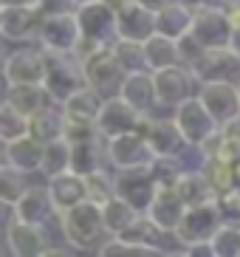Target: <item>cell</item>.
Instances as JSON below:
<instances>
[{
  "label": "cell",
  "instance_id": "cell-26",
  "mask_svg": "<svg viewBox=\"0 0 240 257\" xmlns=\"http://www.w3.org/2000/svg\"><path fill=\"white\" fill-rule=\"evenodd\" d=\"M189 29H192V9L184 0L167 3L156 15V31L170 40H181L184 34H189Z\"/></svg>",
  "mask_w": 240,
  "mask_h": 257
},
{
  "label": "cell",
  "instance_id": "cell-9",
  "mask_svg": "<svg viewBox=\"0 0 240 257\" xmlns=\"http://www.w3.org/2000/svg\"><path fill=\"white\" fill-rule=\"evenodd\" d=\"M153 88H156V105L158 107H178L181 102H187L198 93V82L192 71L184 65H173V68H161L153 74Z\"/></svg>",
  "mask_w": 240,
  "mask_h": 257
},
{
  "label": "cell",
  "instance_id": "cell-41",
  "mask_svg": "<svg viewBox=\"0 0 240 257\" xmlns=\"http://www.w3.org/2000/svg\"><path fill=\"white\" fill-rule=\"evenodd\" d=\"M29 133V119H23L20 113H15L12 107L3 102L0 105V144H9L15 139Z\"/></svg>",
  "mask_w": 240,
  "mask_h": 257
},
{
  "label": "cell",
  "instance_id": "cell-58",
  "mask_svg": "<svg viewBox=\"0 0 240 257\" xmlns=\"http://www.w3.org/2000/svg\"><path fill=\"white\" fill-rule=\"evenodd\" d=\"M164 257H189V254H187V249H184V251H164Z\"/></svg>",
  "mask_w": 240,
  "mask_h": 257
},
{
  "label": "cell",
  "instance_id": "cell-16",
  "mask_svg": "<svg viewBox=\"0 0 240 257\" xmlns=\"http://www.w3.org/2000/svg\"><path fill=\"white\" fill-rule=\"evenodd\" d=\"M136 133L144 136V142L150 144L153 156H178L181 147H184V139H181L173 119H156L153 113H144Z\"/></svg>",
  "mask_w": 240,
  "mask_h": 257
},
{
  "label": "cell",
  "instance_id": "cell-13",
  "mask_svg": "<svg viewBox=\"0 0 240 257\" xmlns=\"http://www.w3.org/2000/svg\"><path fill=\"white\" fill-rule=\"evenodd\" d=\"M113 181H116V198L130 204L139 215L147 212V206H150L153 195L158 189L147 170H122V173L113 175Z\"/></svg>",
  "mask_w": 240,
  "mask_h": 257
},
{
  "label": "cell",
  "instance_id": "cell-31",
  "mask_svg": "<svg viewBox=\"0 0 240 257\" xmlns=\"http://www.w3.org/2000/svg\"><path fill=\"white\" fill-rule=\"evenodd\" d=\"M99 107H102V96L96 91H90V88H82V91H76L62 105V116L65 119H74V121H93L96 124Z\"/></svg>",
  "mask_w": 240,
  "mask_h": 257
},
{
  "label": "cell",
  "instance_id": "cell-25",
  "mask_svg": "<svg viewBox=\"0 0 240 257\" xmlns=\"http://www.w3.org/2000/svg\"><path fill=\"white\" fill-rule=\"evenodd\" d=\"M142 51H144V68L156 74L161 68H173V65H181L178 60V40H170L164 34H153L142 43Z\"/></svg>",
  "mask_w": 240,
  "mask_h": 257
},
{
  "label": "cell",
  "instance_id": "cell-6",
  "mask_svg": "<svg viewBox=\"0 0 240 257\" xmlns=\"http://www.w3.org/2000/svg\"><path fill=\"white\" fill-rule=\"evenodd\" d=\"M223 226L220 220L218 204H201V206H187L184 215H181V223L175 226V240L189 249V246H201V243H209L212 234Z\"/></svg>",
  "mask_w": 240,
  "mask_h": 257
},
{
  "label": "cell",
  "instance_id": "cell-51",
  "mask_svg": "<svg viewBox=\"0 0 240 257\" xmlns=\"http://www.w3.org/2000/svg\"><path fill=\"white\" fill-rule=\"evenodd\" d=\"M187 254H189V257H215V254H212V249H209V243H201V246H189Z\"/></svg>",
  "mask_w": 240,
  "mask_h": 257
},
{
  "label": "cell",
  "instance_id": "cell-35",
  "mask_svg": "<svg viewBox=\"0 0 240 257\" xmlns=\"http://www.w3.org/2000/svg\"><path fill=\"white\" fill-rule=\"evenodd\" d=\"M113 175L107 170H96V173L85 175V195H88L90 204L105 206L107 201L116 198V181H113Z\"/></svg>",
  "mask_w": 240,
  "mask_h": 257
},
{
  "label": "cell",
  "instance_id": "cell-14",
  "mask_svg": "<svg viewBox=\"0 0 240 257\" xmlns=\"http://www.w3.org/2000/svg\"><path fill=\"white\" fill-rule=\"evenodd\" d=\"M195 96L201 99V105L209 110L218 124H226L229 119H234L240 113V99L234 82H203L198 85Z\"/></svg>",
  "mask_w": 240,
  "mask_h": 257
},
{
  "label": "cell",
  "instance_id": "cell-27",
  "mask_svg": "<svg viewBox=\"0 0 240 257\" xmlns=\"http://www.w3.org/2000/svg\"><path fill=\"white\" fill-rule=\"evenodd\" d=\"M105 139L99 136L93 142L85 144H71V159H68V170L76 175H90L96 170H105Z\"/></svg>",
  "mask_w": 240,
  "mask_h": 257
},
{
  "label": "cell",
  "instance_id": "cell-18",
  "mask_svg": "<svg viewBox=\"0 0 240 257\" xmlns=\"http://www.w3.org/2000/svg\"><path fill=\"white\" fill-rule=\"evenodd\" d=\"M6 249L15 257H40L43 251L51 249V237L45 226H34V223H12L6 232Z\"/></svg>",
  "mask_w": 240,
  "mask_h": 257
},
{
  "label": "cell",
  "instance_id": "cell-62",
  "mask_svg": "<svg viewBox=\"0 0 240 257\" xmlns=\"http://www.w3.org/2000/svg\"><path fill=\"white\" fill-rule=\"evenodd\" d=\"M0 257H6V251H3V249H0Z\"/></svg>",
  "mask_w": 240,
  "mask_h": 257
},
{
  "label": "cell",
  "instance_id": "cell-57",
  "mask_svg": "<svg viewBox=\"0 0 240 257\" xmlns=\"http://www.w3.org/2000/svg\"><path fill=\"white\" fill-rule=\"evenodd\" d=\"M74 9H82V6H90V3H96V0H71Z\"/></svg>",
  "mask_w": 240,
  "mask_h": 257
},
{
  "label": "cell",
  "instance_id": "cell-50",
  "mask_svg": "<svg viewBox=\"0 0 240 257\" xmlns=\"http://www.w3.org/2000/svg\"><path fill=\"white\" fill-rule=\"evenodd\" d=\"M133 3H139L142 9H147V12H153V15H158V12H161L167 3H173V0H133Z\"/></svg>",
  "mask_w": 240,
  "mask_h": 257
},
{
  "label": "cell",
  "instance_id": "cell-7",
  "mask_svg": "<svg viewBox=\"0 0 240 257\" xmlns=\"http://www.w3.org/2000/svg\"><path fill=\"white\" fill-rule=\"evenodd\" d=\"M76 23H79V37H82L79 51L99 48V46H113L116 43V15L102 0L76 9Z\"/></svg>",
  "mask_w": 240,
  "mask_h": 257
},
{
  "label": "cell",
  "instance_id": "cell-49",
  "mask_svg": "<svg viewBox=\"0 0 240 257\" xmlns=\"http://www.w3.org/2000/svg\"><path fill=\"white\" fill-rule=\"evenodd\" d=\"M220 133H223V136H232V139H237V142H240V113L234 116V119H229L226 124H220Z\"/></svg>",
  "mask_w": 240,
  "mask_h": 257
},
{
  "label": "cell",
  "instance_id": "cell-10",
  "mask_svg": "<svg viewBox=\"0 0 240 257\" xmlns=\"http://www.w3.org/2000/svg\"><path fill=\"white\" fill-rule=\"evenodd\" d=\"M156 159L150 144L144 142L142 133H125L110 142H105V161L122 173V170H147L150 161Z\"/></svg>",
  "mask_w": 240,
  "mask_h": 257
},
{
  "label": "cell",
  "instance_id": "cell-22",
  "mask_svg": "<svg viewBox=\"0 0 240 257\" xmlns=\"http://www.w3.org/2000/svg\"><path fill=\"white\" fill-rule=\"evenodd\" d=\"M43 153H45V144H40L37 139H31L29 133L15 139V142L3 144V159H6V164L20 170L23 175L40 173V167H43Z\"/></svg>",
  "mask_w": 240,
  "mask_h": 257
},
{
  "label": "cell",
  "instance_id": "cell-32",
  "mask_svg": "<svg viewBox=\"0 0 240 257\" xmlns=\"http://www.w3.org/2000/svg\"><path fill=\"white\" fill-rule=\"evenodd\" d=\"M99 209H102L105 232L110 234V237H119V234L125 232L130 223H136V218H139V212H136L130 204H125L122 198H113V201H107V204L99 206Z\"/></svg>",
  "mask_w": 240,
  "mask_h": 257
},
{
  "label": "cell",
  "instance_id": "cell-61",
  "mask_svg": "<svg viewBox=\"0 0 240 257\" xmlns=\"http://www.w3.org/2000/svg\"><path fill=\"white\" fill-rule=\"evenodd\" d=\"M237 99H240V82H237Z\"/></svg>",
  "mask_w": 240,
  "mask_h": 257
},
{
  "label": "cell",
  "instance_id": "cell-29",
  "mask_svg": "<svg viewBox=\"0 0 240 257\" xmlns=\"http://www.w3.org/2000/svg\"><path fill=\"white\" fill-rule=\"evenodd\" d=\"M6 105L20 113L23 119L34 116L37 110L45 107V91L43 85H9L6 91Z\"/></svg>",
  "mask_w": 240,
  "mask_h": 257
},
{
  "label": "cell",
  "instance_id": "cell-3",
  "mask_svg": "<svg viewBox=\"0 0 240 257\" xmlns=\"http://www.w3.org/2000/svg\"><path fill=\"white\" fill-rule=\"evenodd\" d=\"M60 229L68 246L79 251H90L102 240V234H107L102 223V209L90 201H82V204L60 212Z\"/></svg>",
  "mask_w": 240,
  "mask_h": 257
},
{
  "label": "cell",
  "instance_id": "cell-60",
  "mask_svg": "<svg viewBox=\"0 0 240 257\" xmlns=\"http://www.w3.org/2000/svg\"><path fill=\"white\" fill-rule=\"evenodd\" d=\"M223 6H240V0H220Z\"/></svg>",
  "mask_w": 240,
  "mask_h": 257
},
{
  "label": "cell",
  "instance_id": "cell-55",
  "mask_svg": "<svg viewBox=\"0 0 240 257\" xmlns=\"http://www.w3.org/2000/svg\"><path fill=\"white\" fill-rule=\"evenodd\" d=\"M6 60H9V51H6V46H3V37H0V74L6 68Z\"/></svg>",
  "mask_w": 240,
  "mask_h": 257
},
{
  "label": "cell",
  "instance_id": "cell-56",
  "mask_svg": "<svg viewBox=\"0 0 240 257\" xmlns=\"http://www.w3.org/2000/svg\"><path fill=\"white\" fill-rule=\"evenodd\" d=\"M6 91H9V82H6V76L0 74V102H6Z\"/></svg>",
  "mask_w": 240,
  "mask_h": 257
},
{
  "label": "cell",
  "instance_id": "cell-1",
  "mask_svg": "<svg viewBox=\"0 0 240 257\" xmlns=\"http://www.w3.org/2000/svg\"><path fill=\"white\" fill-rule=\"evenodd\" d=\"M79 62H82L85 88L96 91L102 99L119 96V88L125 82L128 71L122 68V62L116 60V54H113L110 46L85 48V51H79Z\"/></svg>",
  "mask_w": 240,
  "mask_h": 257
},
{
  "label": "cell",
  "instance_id": "cell-4",
  "mask_svg": "<svg viewBox=\"0 0 240 257\" xmlns=\"http://www.w3.org/2000/svg\"><path fill=\"white\" fill-rule=\"evenodd\" d=\"M192 9V29L189 34L201 43L206 51L212 48H229V37H232V20L229 12L220 3H201Z\"/></svg>",
  "mask_w": 240,
  "mask_h": 257
},
{
  "label": "cell",
  "instance_id": "cell-64",
  "mask_svg": "<svg viewBox=\"0 0 240 257\" xmlns=\"http://www.w3.org/2000/svg\"><path fill=\"white\" fill-rule=\"evenodd\" d=\"M212 3H218V0H212Z\"/></svg>",
  "mask_w": 240,
  "mask_h": 257
},
{
  "label": "cell",
  "instance_id": "cell-20",
  "mask_svg": "<svg viewBox=\"0 0 240 257\" xmlns=\"http://www.w3.org/2000/svg\"><path fill=\"white\" fill-rule=\"evenodd\" d=\"M156 34V15L142 9L130 0L128 6L116 15V40H130V43H144Z\"/></svg>",
  "mask_w": 240,
  "mask_h": 257
},
{
  "label": "cell",
  "instance_id": "cell-45",
  "mask_svg": "<svg viewBox=\"0 0 240 257\" xmlns=\"http://www.w3.org/2000/svg\"><path fill=\"white\" fill-rule=\"evenodd\" d=\"M206 51V48L198 43L192 34H184V37L178 40V60H181V65L184 68H192L198 60H201V54Z\"/></svg>",
  "mask_w": 240,
  "mask_h": 257
},
{
  "label": "cell",
  "instance_id": "cell-19",
  "mask_svg": "<svg viewBox=\"0 0 240 257\" xmlns=\"http://www.w3.org/2000/svg\"><path fill=\"white\" fill-rule=\"evenodd\" d=\"M184 209H187V206L181 204V198H178L175 189H156L150 206H147V212H144V218L150 220L161 234H173L175 226L181 223Z\"/></svg>",
  "mask_w": 240,
  "mask_h": 257
},
{
  "label": "cell",
  "instance_id": "cell-24",
  "mask_svg": "<svg viewBox=\"0 0 240 257\" xmlns=\"http://www.w3.org/2000/svg\"><path fill=\"white\" fill-rule=\"evenodd\" d=\"M15 212H17V220L20 223H34V226H45L57 215L45 187H26V192H23L20 201L15 204Z\"/></svg>",
  "mask_w": 240,
  "mask_h": 257
},
{
  "label": "cell",
  "instance_id": "cell-59",
  "mask_svg": "<svg viewBox=\"0 0 240 257\" xmlns=\"http://www.w3.org/2000/svg\"><path fill=\"white\" fill-rule=\"evenodd\" d=\"M234 189H240V164L234 167Z\"/></svg>",
  "mask_w": 240,
  "mask_h": 257
},
{
  "label": "cell",
  "instance_id": "cell-34",
  "mask_svg": "<svg viewBox=\"0 0 240 257\" xmlns=\"http://www.w3.org/2000/svg\"><path fill=\"white\" fill-rule=\"evenodd\" d=\"M198 170L203 173V178H206V184L212 187L215 198L226 195V192L234 189V167L223 164V161H218V159H203Z\"/></svg>",
  "mask_w": 240,
  "mask_h": 257
},
{
  "label": "cell",
  "instance_id": "cell-48",
  "mask_svg": "<svg viewBox=\"0 0 240 257\" xmlns=\"http://www.w3.org/2000/svg\"><path fill=\"white\" fill-rule=\"evenodd\" d=\"M12 223H17L15 204H9V201H0V232L6 234L9 229H12Z\"/></svg>",
  "mask_w": 240,
  "mask_h": 257
},
{
  "label": "cell",
  "instance_id": "cell-8",
  "mask_svg": "<svg viewBox=\"0 0 240 257\" xmlns=\"http://www.w3.org/2000/svg\"><path fill=\"white\" fill-rule=\"evenodd\" d=\"M173 121H175V127H178L181 139H184V144H189V147H201L206 139L215 136L220 130V124L212 119V113L201 105L198 96L181 102L173 113Z\"/></svg>",
  "mask_w": 240,
  "mask_h": 257
},
{
  "label": "cell",
  "instance_id": "cell-2",
  "mask_svg": "<svg viewBox=\"0 0 240 257\" xmlns=\"http://www.w3.org/2000/svg\"><path fill=\"white\" fill-rule=\"evenodd\" d=\"M82 88H85V76L79 54H45L43 91L54 105H65L68 99Z\"/></svg>",
  "mask_w": 240,
  "mask_h": 257
},
{
  "label": "cell",
  "instance_id": "cell-23",
  "mask_svg": "<svg viewBox=\"0 0 240 257\" xmlns=\"http://www.w3.org/2000/svg\"><path fill=\"white\" fill-rule=\"evenodd\" d=\"M119 96L139 113H153L156 107V88H153L150 71H130L119 88Z\"/></svg>",
  "mask_w": 240,
  "mask_h": 257
},
{
  "label": "cell",
  "instance_id": "cell-11",
  "mask_svg": "<svg viewBox=\"0 0 240 257\" xmlns=\"http://www.w3.org/2000/svg\"><path fill=\"white\" fill-rule=\"evenodd\" d=\"M192 76L195 82H240V57L232 48H212V51H203L201 60L192 65Z\"/></svg>",
  "mask_w": 240,
  "mask_h": 257
},
{
  "label": "cell",
  "instance_id": "cell-15",
  "mask_svg": "<svg viewBox=\"0 0 240 257\" xmlns=\"http://www.w3.org/2000/svg\"><path fill=\"white\" fill-rule=\"evenodd\" d=\"M9 85H43L45 79V54L40 48H17L9 54L3 68Z\"/></svg>",
  "mask_w": 240,
  "mask_h": 257
},
{
  "label": "cell",
  "instance_id": "cell-36",
  "mask_svg": "<svg viewBox=\"0 0 240 257\" xmlns=\"http://www.w3.org/2000/svg\"><path fill=\"white\" fill-rule=\"evenodd\" d=\"M68 159H71V144H68L65 139H57V142L45 144L40 173H43L45 178H54V175H60V173H68Z\"/></svg>",
  "mask_w": 240,
  "mask_h": 257
},
{
  "label": "cell",
  "instance_id": "cell-43",
  "mask_svg": "<svg viewBox=\"0 0 240 257\" xmlns=\"http://www.w3.org/2000/svg\"><path fill=\"white\" fill-rule=\"evenodd\" d=\"M62 139L68 144H85V142L99 139V130L93 121H74V119L62 116Z\"/></svg>",
  "mask_w": 240,
  "mask_h": 257
},
{
  "label": "cell",
  "instance_id": "cell-28",
  "mask_svg": "<svg viewBox=\"0 0 240 257\" xmlns=\"http://www.w3.org/2000/svg\"><path fill=\"white\" fill-rule=\"evenodd\" d=\"M175 192H178L184 206H201V204H212L215 201V192L206 184L201 170H184V175L175 184Z\"/></svg>",
  "mask_w": 240,
  "mask_h": 257
},
{
  "label": "cell",
  "instance_id": "cell-52",
  "mask_svg": "<svg viewBox=\"0 0 240 257\" xmlns=\"http://www.w3.org/2000/svg\"><path fill=\"white\" fill-rule=\"evenodd\" d=\"M15 6H37V0H0V9H15Z\"/></svg>",
  "mask_w": 240,
  "mask_h": 257
},
{
  "label": "cell",
  "instance_id": "cell-21",
  "mask_svg": "<svg viewBox=\"0 0 240 257\" xmlns=\"http://www.w3.org/2000/svg\"><path fill=\"white\" fill-rule=\"evenodd\" d=\"M45 189H48V198H51V206L57 215L71 209V206H76V204H82V201H88V195H85V178L71 173V170L48 178Z\"/></svg>",
  "mask_w": 240,
  "mask_h": 257
},
{
  "label": "cell",
  "instance_id": "cell-12",
  "mask_svg": "<svg viewBox=\"0 0 240 257\" xmlns=\"http://www.w3.org/2000/svg\"><path fill=\"white\" fill-rule=\"evenodd\" d=\"M142 116L144 113L133 110L122 96L102 99V107H99V116H96V130L105 142H110V139L125 136V133H136Z\"/></svg>",
  "mask_w": 240,
  "mask_h": 257
},
{
  "label": "cell",
  "instance_id": "cell-38",
  "mask_svg": "<svg viewBox=\"0 0 240 257\" xmlns=\"http://www.w3.org/2000/svg\"><path fill=\"white\" fill-rule=\"evenodd\" d=\"M209 249L215 257H240V226H223L212 234L209 240Z\"/></svg>",
  "mask_w": 240,
  "mask_h": 257
},
{
  "label": "cell",
  "instance_id": "cell-63",
  "mask_svg": "<svg viewBox=\"0 0 240 257\" xmlns=\"http://www.w3.org/2000/svg\"><path fill=\"white\" fill-rule=\"evenodd\" d=\"M0 159H3V153H0ZM0 164H3V161H0Z\"/></svg>",
  "mask_w": 240,
  "mask_h": 257
},
{
  "label": "cell",
  "instance_id": "cell-30",
  "mask_svg": "<svg viewBox=\"0 0 240 257\" xmlns=\"http://www.w3.org/2000/svg\"><path fill=\"white\" fill-rule=\"evenodd\" d=\"M29 136L40 144H51L62 139V110L57 107H43L34 116H29Z\"/></svg>",
  "mask_w": 240,
  "mask_h": 257
},
{
  "label": "cell",
  "instance_id": "cell-5",
  "mask_svg": "<svg viewBox=\"0 0 240 257\" xmlns=\"http://www.w3.org/2000/svg\"><path fill=\"white\" fill-rule=\"evenodd\" d=\"M37 43H40V51L45 54H79L82 37H79L76 12L43 17L37 31Z\"/></svg>",
  "mask_w": 240,
  "mask_h": 257
},
{
  "label": "cell",
  "instance_id": "cell-44",
  "mask_svg": "<svg viewBox=\"0 0 240 257\" xmlns=\"http://www.w3.org/2000/svg\"><path fill=\"white\" fill-rule=\"evenodd\" d=\"M215 204H218V212H220V220H223V223L240 226V189H232V192H226V195H218Z\"/></svg>",
  "mask_w": 240,
  "mask_h": 257
},
{
  "label": "cell",
  "instance_id": "cell-17",
  "mask_svg": "<svg viewBox=\"0 0 240 257\" xmlns=\"http://www.w3.org/2000/svg\"><path fill=\"white\" fill-rule=\"evenodd\" d=\"M43 12L37 6H15V9H0V37L23 43V40H37Z\"/></svg>",
  "mask_w": 240,
  "mask_h": 257
},
{
  "label": "cell",
  "instance_id": "cell-54",
  "mask_svg": "<svg viewBox=\"0 0 240 257\" xmlns=\"http://www.w3.org/2000/svg\"><path fill=\"white\" fill-rule=\"evenodd\" d=\"M102 3H105V6L110 9L113 15H119L122 9H125V6H128V3H130V0H102Z\"/></svg>",
  "mask_w": 240,
  "mask_h": 257
},
{
  "label": "cell",
  "instance_id": "cell-53",
  "mask_svg": "<svg viewBox=\"0 0 240 257\" xmlns=\"http://www.w3.org/2000/svg\"><path fill=\"white\" fill-rule=\"evenodd\" d=\"M40 257H74V254H71L68 249H62V246H51V249H48V251H43Z\"/></svg>",
  "mask_w": 240,
  "mask_h": 257
},
{
  "label": "cell",
  "instance_id": "cell-40",
  "mask_svg": "<svg viewBox=\"0 0 240 257\" xmlns=\"http://www.w3.org/2000/svg\"><path fill=\"white\" fill-rule=\"evenodd\" d=\"M23 192H26V175L12 164H0V201L17 204Z\"/></svg>",
  "mask_w": 240,
  "mask_h": 257
},
{
  "label": "cell",
  "instance_id": "cell-42",
  "mask_svg": "<svg viewBox=\"0 0 240 257\" xmlns=\"http://www.w3.org/2000/svg\"><path fill=\"white\" fill-rule=\"evenodd\" d=\"M113 54L116 60L122 62V68L128 71H147L144 68V51H142V43H130V40H116L113 43Z\"/></svg>",
  "mask_w": 240,
  "mask_h": 257
},
{
  "label": "cell",
  "instance_id": "cell-46",
  "mask_svg": "<svg viewBox=\"0 0 240 257\" xmlns=\"http://www.w3.org/2000/svg\"><path fill=\"white\" fill-rule=\"evenodd\" d=\"M37 9L43 12V17H51V15H65V12H76L71 0H37Z\"/></svg>",
  "mask_w": 240,
  "mask_h": 257
},
{
  "label": "cell",
  "instance_id": "cell-47",
  "mask_svg": "<svg viewBox=\"0 0 240 257\" xmlns=\"http://www.w3.org/2000/svg\"><path fill=\"white\" fill-rule=\"evenodd\" d=\"M229 20H232V37H229V48L240 57V6H226Z\"/></svg>",
  "mask_w": 240,
  "mask_h": 257
},
{
  "label": "cell",
  "instance_id": "cell-39",
  "mask_svg": "<svg viewBox=\"0 0 240 257\" xmlns=\"http://www.w3.org/2000/svg\"><path fill=\"white\" fill-rule=\"evenodd\" d=\"M119 240L136 243V246H158V240H161V232H158V229L153 226V223L144 218V215H139V218H136V223H130V226L119 234Z\"/></svg>",
  "mask_w": 240,
  "mask_h": 257
},
{
  "label": "cell",
  "instance_id": "cell-33",
  "mask_svg": "<svg viewBox=\"0 0 240 257\" xmlns=\"http://www.w3.org/2000/svg\"><path fill=\"white\" fill-rule=\"evenodd\" d=\"M184 170L187 167H184V161L178 156H156L150 161V167H147V173H150V178L156 181L158 189H175Z\"/></svg>",
  "mask_w": 240,
  "mask_h": 257
},
{
  "label": "cell",
  "instance_id": "cell-37",
  "mask_svg": "<svg viewBox=\"0 0 240 257\" xmlns=\"http://www.w3.org/2000/svg\"><path fill=\"white\" fill-rule=\"evenodd\" d=\"M99 257H164V249L161 246H136V243L110 237L99 246Z\"/></svg>",
  "mask_w": 240,
  "mask_h": 257
}]
</instances>
